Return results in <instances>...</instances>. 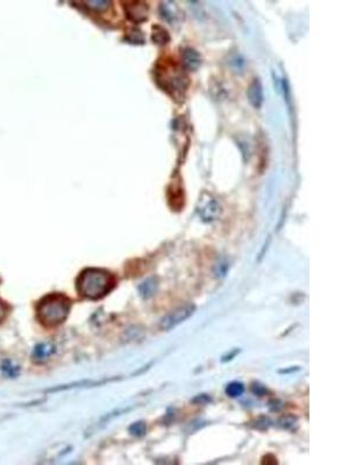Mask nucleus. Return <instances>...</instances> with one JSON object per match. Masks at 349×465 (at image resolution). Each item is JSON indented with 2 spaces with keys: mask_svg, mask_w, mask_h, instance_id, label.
I'll return each mask as SVG.
<instances>
[{
  "mask_svg": "<svg viewBox=\"0 0 349 465\" xmlns=\"http://www.w3.org/2000/svg\"><path fill=\"white\" fill-rule=\"evenodd\" d=\"M114 277L111 272L101 269H86L77 280L79 295L87 299H100L112 291Z\"/></svg>",
  "mask_w": 349,
  "mask_h": 465,
  "instance_id": "1",
  "label": "nucleus"
},
{
  "mask_svg": "<svg viewBox=\"0 0 349 465\" xmlns=\"http://www.w3.org/2000/svg\"><path fill=\"white\" fill-rule=\"evenodd\" d=\"M70 309V303L66 297L49 296L41 300L38 306V316L46 326H57L66 319Z\"/></svg>",
  "mask_w": 349,
  "mask_h": 465,
  "instance_id": "2",
  "label": "nucleus"
},
{
  "mask_svg": "<svg viewBox=\"0 0 349 465\" xmlns=\"http://www.w3.org/2000/svg\"><path fill=\"white\" fill-rule=\"evenodd\" d=\"M158 67V84L164 86L170 93H182L188 87V82L184 74L176 64L168 62V64H160Z\"/></svg>",
  "mask_w": 349,
  "mask_h": 465,
  "instance_id": "3",
  "label": "nucleus"
},
{
  "mask_svg": "<svg viewBox=\"0 0 349 465\" xmlns=\"http://www.w3.org/2000/svg\"><path fill=\"white\" fill-rule=\"evenodd\" d=\"M197 213L204 222H212L219 218L221 205L211 194L203 193L198 201Z\"/></svg>",
  "mask_w": 349,
  "mask_h": 465,
  "instance_id": "4",
  "label": "nucleus"
},
{
  "mask_svg": "<svg viewBox=\"0 0 349 465\" xmlns=\"http://www.w3.org/2000/svg\"><path fill=\"white\" fill-rule=\"evenodd\" d=\"M194 309H196V307H194L193 304H185L183 306H180V307L176 309H173L172 312L166 314L163 319H162L161 329H163V331H171L176 326L181 325L182 323H184L186 319H189L193 314Z\"/></svg>",
  "mask_w": 349,
  "mask_h": 465,
  "instance_id": "5",
  "label": "nucleus"
},
{
  "mask_svg": "<svg viewBox=\"0 0 349 465\" xmlns=\"http://www.w3.org/2000/svg\"><path fill=\"white\" fill-rule=\"evenodd\" d=\"M148 6L146 3L133 2L126 6V13L134 21H144L148 15Z\"/></svg>",
  "mask_w": 349,
  "mask_h": 465,
  "instance_id": "6",
  "label": "nucleus"
},
{
  "mask_svg": "<svg viewBox=\"0 0 349 465\" xmlns=\"http://www.w3.org/2000/svg\"><path fill=\"white\" fill-rule=\"evenodd\" d=\"M182 58H183L185 67H188L190 70L198 69L201 65V62H203L201 55L192 47H185L182 50Z\"/></svg>",
  "mask_w": 349,
  "mask_h": 465,
  "instance_id": "7",
  "label": "nucleus"
},
{
  "mask_svg": "<svg viewBox=\"0 0 349 465\" xmlns=\"http://www.w3.org/2000/svg\"><path fill=\"white\" fill-rule=\"evenodd\" d=\"M161 17L169 22L178 21L182 18V12L173 2H163L160 5Z\"/></svg>",
  "mask_w": 349,
  "mask_h": 465,
  "instance_id": "8",
  "label": "nucleus"
},
{
  "mask_svg": "<svg viewBox=\"0 0 349 465\" xmlns=\"http://www.w3.org/2000/svg\"><path fill=\"white\" fill-rule=\"evenodd\" d=\"M248 99L254 107H261L263 102V90H262V84L259 78H255L251 82V85L248 87Z\"/></svg>",
  "mask_w": 349,
  "mask_h": 465,
  "instance_id": "9",
  "label": "nucleus"
},
{
  "mask_svg": "<svg viewBox=\"0 0 349 465\" xmlns=\"http://www.w3.org/2000/svg\"><path fill=\"white\" fill-rule=\"evenodd\" d=\"M158 288V283L156 278H148V279L145 280L140 286H138V292L140 295L145 298V299H148V298H152L155 292L157 291Z\"/></svg>",
  "mask_w": 349,
  "mask_h": 465,
  "instance_id": "10",
  "label": "nucleus"
},
{
  "mask_svg": "<svg viewBox=\"0 0 349 465\" xmlns=\"http://www.w3.org/2000/svg\"><path fill=\"white\" fill-rule=\"evenodd\" d=\"M152 39L157 45H165L166 42H169L170 35L164 27L160 25H154L152 30Z\"/></svg>",
  "mask_w": 349,
  "mask_h": 465,
  "instance_id": "11",
  "label": "nucleus"
},
{
  "mask_svg": "<svg viewBox=\"0 0 349 465\" xmlns=\"http://www.w3.org/2000/svg\"><path fill=\"white\" fill-rule=\"evenodd\" d=\"M243 392H245L243 385L241 383H237V381H233V383L228 384L227 387H226V393H227V396L232 397V398H234V397L241 396Z\"/></svg>",
  "mask_w": 349,
  "mask_h": 465,
  "instance_id": "12",
  "label": "nucleus"
},
{
  "mask_svg": "<svg viewBox=\"0 0 349 465\" xmlns=\"http://www.w3.org/2000/svg\"><path fill=\"white\" fill-rule=\"evenodd\" d=\"M146 423L145 422H142V421H140V422H136V423H134L132 427H130V433H132V434L134 436H136V437H141V436H144L146 434Z\"/></svg>",
  "mask_w": 349,
  "mask_h": 465,
  "instance_id": "13",
  "label": "nucleus"
},
{
  "mask_svg": "<svg viewBox=\"0 0 349 465\" xmlns=\"http://www.w3.org/2000/svg\"><path fill=\"white\" fill-rule=\"evenodd\" d=\"M129 41L133 43H142L145 42V35L141 30L133 29L129 34Z\"/></svg>",
  "mask_w": 349,
  "mask_h": 465,
  "instance_id": "14",
  "label": "nucleus"
},
{
  "mask_svg": "<svg viewBox=\"0 0 349 465\" xmlns=\"http://www.w3.org/2000/svg\"><path fill=\"white\" fill-rule=\"evenodd\" d=\"M87 5L93 7V9H98V10H105L107 6L110 5L109 2L106 0H91V2L86 3Z\"/></svg>",
  "mask_w": 349,
  "mask_h": 465,
  "instance_id": "15",
  "label": "nucleus"
},
{
  "mask_svg": "<svg viewBox=\"0 0 349 465\" xmlns=\"http://www.w3.org/2000/svg\"><path fill=\"white\" fill-rule=\"evenodd\" d=\"M253 392L255 393V395L257 396H264V395H267V389H265L263 386H262V385H260L259 383H255L253 385Z\"/></svg>",
  "mask_w": 349,
  "mask_h": 465,
  "instance_id": "16",
  "label": "nucleus"
},
{
  "mask_svg": "<svg viewBox=\"0 0 349 465\" xmlns=\"http://www.w3.org/2000/svg\"><path fill=\"white\" fill-rule=\"evenodd\" d=\"M4 316H5V307H4L3 303H2V301H0V323H2V321H3Z\"/></svg>",
  "mask_w": 349,
  "mask_h": 465,
  "instance_id": "17",
  "label": "nucleus"
}]
</instances>
